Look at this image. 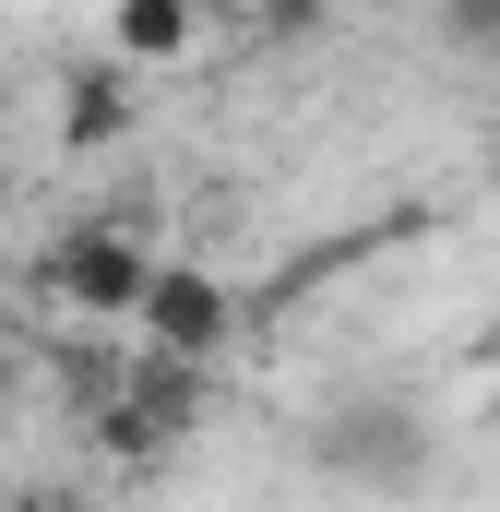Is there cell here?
Instances as JSON below:
<instances>
[{"instance_id":"1","label":"cell","mask_w":500,"mask_h":512,"mask_svg":"<svg viewBox=\"0 0 500 512\" xmlns=\"http://www.w3.org/2000/svg\"><path fill=\"white\" fill-rule=\"evenodd\" d=\"M131 322H143L167 358H203V346L227 334V286H215V274H191V262H143V298H131Z\"/></svg>"},{"instance_id":"2","label":"cell","mask_w":500,"mask_h":512,"mask_svg":"<svg viewBox=\"0 0 500 512\" xmlns=\"http://www.w3.org/2000/svg\"><path fill=\"white\" fill-rule=\"evenodd\" d=\"M143 262L155 251H131V239H72V251H60V286H72L84 310H131V298H143Z\"/></svg>"},{"instance_id":"3","label":"cell","mask_w":500,"mask_h":512,"mask_svg":"<svg viewBox=\"0 0 500 512\" xmlns=\"http://www.w3.org/2000/svg\"><path fill=\"white\" fill-rule=\"evenodd\" d=\"M179 36H191V0H120V48L131 60H167Z\"/></svg>"},{"instance_id":"4","label":"cell","mask_w":500,"mask_h":512,"mask_svg":"<svg viewBox=\"0 0 500 512\" xmlns=\"http://www.w3.org/2000/svg\"><path fill=\"white\" fill-rule=\"evenodd\" d=\"M453 12H465V24H477V36H500V0H453Z\"/></svg>"},{"instance_id":"5","label":"cell","mask_w":500,"mask_h":512,"mask_svg":"<svg viewBox=\"0 0 500 512\" xmlns=\"http://www.w3.org/2000/svg\"><path fill=\"white\" fill-rule=\"evenodd\" d=\"M262 12H322V0H262Z\"/></svg>"}]
</instances>
